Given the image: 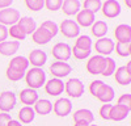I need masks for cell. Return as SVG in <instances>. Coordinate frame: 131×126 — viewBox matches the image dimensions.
<instances>
[{"label":"cell","mask_w":131,"mask_h":126,"mask_svg":"<svg viewBox=\"0 0 131 126\" xmlns=\"http://www.w3.org/2000/svg\"><path fill=\"white\" fill-rule=\"evenodd\" d=\"M104 81L102 80H93L92 83H91V86H89V92H91V94L92 96H97V93H98V91L101 89V87L104 86Z\"/></svg>","instance_id":"cell-40"},{"label":"cell","mask_w":131,"mask_h":126,"mask_svg":"<svg viewBox=\"0 0 131 126\" xmlns=\"http://www.w3.org/2000/svg\"><path fill=\"white\" fill-rule=\"evenodd\" d=\"M91 52H92V50H83V49H79L76 46H73V49H71V54H73V57L79 60L86 59L91 55Z\"/></svg>","instance_id":"cell-35"},{"label":"cell","mask_w":131,"mask_h":126,"mask_svg":"<svg viewBox=\"0 0 131 126\" xmlns=\"http://www.w3.org/2000/svg\"><path fill=\"white\" fill-rule=\"evenodd\" d=\"M115 70H117V67H115V60H114L113 58H110V57H106L101 75H102V76H112L113 74L115 72Z\"/></svg>","instance_id":"cell-29"},{"label":"cell","mask_w":131,"mask_h":126,"mask_svg":"<svg viewBox=\"0 0 131 126\" xmlns=\"http://www.w3.org/2000/svg\"><path fill=\"white\" fill-rule=\"evenodd\" d=\"M45 91L50 96H59L60 93L64 92V83L62 79L52 78L45 83Z\"/></svg>","instance_id":"cell-12"},{"label":"cell","mask_w":131,"mask_h":126,"mask_svg":"<svg viewBox=\"0 0 131 126\" xmlns=\"http://www.w3.org/2000/svg\"><path fill=\"white\" fill-rule=\"evenodd\" d=\"M73 121L75 122H86V123H92L94 121V116L92 113V110L89 109H79L73 113Z\"/></svg>","instance_id":"cell-24"},{"label":"cell","mask_w":131,"mask_h":126,"mask_svg":"<svg viewBox=\"0 0 131 126\" xmlns=\"http://www.w3.org/2000/svg\"><path fill=\"white\" fill-rule=\"evenodd\" d=\"M28 60H29V65H33L34 67L42 68V66H45L46 62H47V54L45 51L38 50V49L33 50V51H30Z\"/></svg>","instance_id":"cell-13"},{"label":"cell","mask_w":131,"mask_h":126,"mask_svg":"<svg viewBox=\"0 0 131 126\" xmlns=\"http://www.w3.org/2000/svg\"><path fill=\"white\" fill-rule=\"evenodd\" d=\"M20 42L18 41H3L0 42V54L4 57L15 55L18 51Z\"/></svg>","instance_id":"cell-18"},{"label":"cell","mask_w":131,"mask_h":126,"mask_svg":"<svg viewBox=\"0 0 131 126\" xmlns=\"http://www.w3.org/2000/svg\"><path fill=\"white\" fill-rule=\"evenodd\" d=\"M59 32L67 38H73V37H79L80 33V26L76 24V21L73 20H63L62 24L58 26Z\"/></svg>","instance_id":"cell-4"},{"label":"cell","mask_w":131,"mask_h":126,"mask_svg":"<svg viewBox=\"0 0 131 126\" xmlns=\"http://www.w3.org/2000/svg\"><path fill=\"white\" fill-rule=\"evenodd\" d=\"M117 104H118V105H123V107L130 108V107H131V94H130V93H123L122 96H119Z\"/></svg>","instance_id":"cell-41"},{"label":"cell","mask_w":131,"mask_h":126,"mask_svg":"<svg viewBox=\"0 0 131 126\" xmlns=\"http://www.w3.org/2000/svg\"><path fill=\"white\" fill-rule=\"evenodd\" d=\"M130 45L131 42H117L114 45V50L119 57H130Z\"/></svg>","instance_id":"cell-31"},{"label":"cell","mask_w":131,"mask_h":126,"mask_svg":"<svg viewBox=\"0 0 131 126\" xmlns=\"http://www.w3.org/2000/svg\"><path fill=\"white\" fill-rule=\"evenodd\" d=\"M16 94L12 91H5L0 93V110L3 113L10 112L16 107Z\"/></svg>","instance_id":"cell-7"},{"label":"cell","mask_w":131,"mask_h":126,"mask_svg":"<svg viewBox=\"0 0 131 126\" xmlns=\"http://www.w3.org/2000/svg\"><path fill=\"white\" fill-rule=\"evenodd\" d=\"M73 126H89V123H86V122H75Z\"/></svg>","instance_id":"cell-46"},{"label":"cell","mask_w":131,"mask_h":126,"mask_svg":"<svg viewBox=\"0 0 131 126\" xmlns=\"http://www.w3.org/2000/svg\"><path fill=\"white\" fill-rule=\"evenodd\" d=\"M114 96H115V94H114L113 87L109 86V84H104V86L101 87V89L98 91L96 99L98 101L104 102V104H109V102H112L114 100Z\"/></svg>","instance_id":"cell-19"},{"label":"cell","mask_w":131,"mask_h":126,"mask_svg":"<svg viewBox=\"0 0 131 126\" xmlns=\"http://www.w3.org/2000/svg\"><path fill=\"white\" fill-rule=\"evenodd\" d=\"M5 75L10 81H18L25 76V72H20V71H16V70H12V68H7Z\"/></svg>","instance_id":"cell-37"},{"label":"cell","mask_w":131,"mask_h":126,"mask_svg":"<svg viewBox=\"0 0 131 126\" xmlns=\"http://www.w3.org/2000/svg\"><path fill=\"white\" fill-rule=\"evenodd\" d=\"M62 4H63V0H45V7L49 10H52V12L60 9Z\"/></svg>","instance_id":"cell-39"},{"label":"cell","mask_w":131,"mask_h":126,"mask_svg":"<svg viewBox=\"0 0 131 126\" xmlns=\"http://www.w3.org/2000/svg\"><path fill=\"white\" fill-rule=\"evenodd\" d=\"M128 114H130V108L115 104L112 107V110H110V120L119 122V121H123L126 117H128Z\"/></svg>","instance_id":"cell-16"},{"label":"cell","mask_w":131,"mask_h":126,"mask_svg":"<svg viewBox=\"0 0 131 126\" xmlns=\"http://www.w3.org/2000/svg\"><path fill=\"white\" fill-rule=\"evenodd\" d=\"M12 121V117L8 113H0V126H8L9 122Z\"/></svg>","instance_id":"cell-42"},{"label":"cell","mask_w":131,"mask_h":126,"mask_svg":"<svg viewBox=\"0 0 131 126\" xmlns=\"http://www.w3.org/2000/svg\"><path fill=\"white\" fill-rule=\"evenodd\" d=\"M81 8V3L80 0H63V4H62V10L64 15L67 16H73V15H78L79 10Z\"/></svg>","instance_id":"cell-20"},{"label":"cell","mask_w":131,"mask_h":126,"mask_svg":"<svg viewBox=\"0 0 131 126\" xmlns=\"http://www.w3.org/2000/svg\"><path fill=\"white\" fill-rule=\"evenodd\" d=\"M52 110L58 117H66L72 110V102L70 99H66V97L58 99L52 105Z\"/></svg>","instance_id":"cell-9"},{"label":"cell","mask_w":131,"mask_h":126,"mask_svg":"<svg viewBox=\"0 0 131 126\" xmlns=\"http://www.w3.org/2000/svg\"><path fill=\"white\" fill-rule=\"evenodd\" d=\"M72 71V67L71 65H68L67 62H52L51 66H50V72L54 78L57 79H62V78H66L70 75V72Z\"/></svg>","instance_id":"cell-6"},{"label":"cell","mask_w":131,"mask_h":126,"mask_svg":"<svg viewBox=\"0 0 131 126\" xmlns=\"http://www.w3.org/2000/svg\"><path fill=\"white\" fill-rule=\"evenodd\" d=\"M114 76H115V81L121 86H130L131 83V72H128L125 66L122 67H118L114 72Z\"/></svg>","instance_id":"cell-25"},{"label":"cell","mask_w":131,"mask_h":126,"mask_svg":"<svg viewBox=\"0 0 131 126\" xmlns=\"http://www.w3.org/2000/svg\"><path fill=\"white\" fill-rule=\"evenodd\" d=\"M25 80L26 84L29 86V88L31 89H38L42 88L46 83V72L42 68L38 67H33L30 68L28 72H25Z\"/></svg>","instance_id":"cell-1"},{"label":"cell","mask_w":131,"mask_h":126,"mask_svg":"<svg viewBox=\"0 0 131 126\" xmlns=\"http://www.w3.org/2000/svg\"><path fill=\"white\" fill-rule=\"evenodd\" d=\"M17 25L25 32V34L29 36V34H33L34 30L37 29V24L34 18H31L29 16H25V17H20V20L17 21Z\"/></svg>","instance_id":"cell-21"},{"label":"cell","mask_w":131,"mask_h":126,"mask_svg":"<svg viewBox=\"0 0 131 126\" xmlns=\"http://www.w3.org/2000/svg\"><path fill=\"white\" fill-rule=\"evenodd\" d=\"M18 97H20L21 102L25 104V107H31V105H34L37 102L38 93H37V91L31 89V88H26L18 93Z\"/></svg>","instance_id":"cell-15"},{"label":"cell","mask_w":131,"mask_h":126,"mask_svg":"<svg viewBox=\"0 0 131 126\" xmlns=\"http://www.w3.org/2000/svg\"><path fill=\"white\" fill-rule=\"evenodd\" d=\"M36 118V112L31 107H24L18 110V120L21 123H30Z\"/></svg>","instance_id":"cell-27"},{"label":"cell","mask_w":131,"mask_h":126,"mask_svg":"<svg viewBox=\"0 0 131 126\" xmlns=\"http://www.w3.org/2000/svg\"><path fill=\"white\" fill-rule=\"evenodd\" d=\"M101 5H102L101 0H84V9L91 10L94 15L101 9Z\"/></svg>","instance_id":"cell-34"},{"label":"cell","mask_w":131,"mask_h":126,"mask_svg":"<svg viewBox=\"0 0 131 126\" xmlns=\"http://www.w3.org/2000/svg\"><path fill=\"white\" fill-rule=\"evenodd\" d=\"M92 34L97 38H102L106 33H107V24L102 20H98V21H94L92 24Z\"/></svg>","instance_id":"cell-28"},{"label":"cell","mask_w":131,"mask_h":126,"mask_svg":"<svg viewBox=\"0 0 131 126\" xmlns=\"http://www.w3.org/2000/svg\"><path fill=\"white\" fill-rule=\"evenodd\" d=\"M89 126H98V125H89Z\"/></svg>","instance_id":"cell-48"},{"label":"cell","mask_w":131,"mask_h":126,"mask_svg":"<svg viewBox=\"0 0 131 126\" xmlns=\"http://www.w3.org/2000/svg\"><path fill=\"white\" fill-rule=\"evenodd\" d=\"M114 41H112L110 38H98L94 42V50L98 52V55H110L114 51Z\"/></svg>","instance_id":"cell-10"},{"label":"cell","mask_w":131,"mask_h":126,"mask_svg":"<svg viewBox=\"0 0 131 126\" xmlns=\"http://www.w3.org/2000/svg\"><path fill=\"white\" fill-rule=\"evenodd\" d=\"M8 36H10L15 41H24L25 38H26V34H25V32L21 29L17 24H15V25H12L9 29H8Z\"/></svg>","instance_id":"cell-30"},{"label":"cell","mask_w":131,"mask_h":126,"mask_svg":"<svg viewBox=\"0 0 131 126\" xmlns=\"http://www.w3.org/2000/svg\"><path fill=\"white\" fill-rule=\"evenodd\" d=\"M31 38L38 45H46V44H49V42L51 41V36L41 26L34 30V33L31 34Z\"/></svg>","instance_id":"cell-26"},{"label":"cell","mask_w":131,"mask_h":126,"mask_svg":"<svg viewBox=\"0 0 131 126\" xmlns=\"http://www.w3.org/2000/svg\"><path fill=\"white\" fill-rule=\"evenodd\" d=\"M104 63H105V57H102V55L91 57L89 60L86 62V71L92 74V75H101Z\"/></svg>","instance_id":"cell-11"},{"label":"cell","mask_w":131,"mask_h":126,"mask_svg":"<svg viewBox=\"0 0 131 126\" xmlns=\"http://www.w3.org/2000/svg\"><path fill=\"white\" fill-rule=\"evenodd\" d=\"M34 112L37 114H41V116H47L49 113H51L52 110V102L47 99H38L37 102L34 104Z\"/></svg>","instance_id":"cell-22"},{"label":"cell","mask_w":131,"mask_h":126,"mask_svg":"<svg viewBox=\"0 0 131 126\" xmlns=\"http://www.w3.org/2000/svg\"><path fill=\"white\" fill-rule=\"evenodd\" d=\"M7 38H8V28L0 24V42L7 41Z\"/></svg>","instance_id":"cell-43"},{"label":"cell","mask_w":131,"mask_h":126,"mask_svg":"<svg viewBox=\"0 0 131 126\" xmlns=\"http://www.w3.org/2000/svg\"><path fill=\"white\" fill-rule=\"evenodd\" d=\"M25 4L28 9L37 12V10H41L45 7V0H25Z\"/></svg>","instance_id":"cell-36"},{"label":"cell","mask_w":131,"mask_h":126,"mask_svg":"<svg viewBox=\"0 0 131 126\" xmlns=\"http://www.w3.org/2000/svg\"><path fill=\"white\" fill-rule=\"evenodd\" d=\"M92 45H93V42L89 36H79L75 44L76 47L83 49V50H92Z\"/></svg>","instance_id":"cell-32"},{"label":"cell","mask_w":131,"mask_h":126,"mask_svg":"<svg viewBox=\"0 0 131 126\" xmlns=\"http://www.w3.org/2000/svg\"><path fill=\"white\" fill-rule=\"evenodd\" d=\"M114 37L118 42H130L131 41V26L127 24H119L114 30Z\"/></svg>","instance_id":"cell-17"},{"label":"cell","mask_w":131,"mask_h":126,"mask_svg":"<svg viewBox=\"0 0 131 126\" xmlns=\"http://www.w3.org/2000/svg\"><path fill=\"white\" fill-rule=\"evenodd\" d=\"M41 28H43L47 33L51 36V38L52 37H55L57 34H58V32H59V28H58V25L54 23V21H43V23L41 24Z\"/></svg>","instance_id":"cell-33"},{"label":"cell","mask_w":131,"mask_h":126,"mask_svg":"<svg viewBox=\"0 0 131 126\" xmlns=\"http://www.w3.org/2000/svg\"><path fill=\"white\" fill-rule=\"evenodd\" d=\"M93 23H94V13L91 12V10L80 9L79 13L76 15V24L79 26L88 28V26H92Z\"/></svg>","instance_id":"cell-14"},{"label":"cell","mask_w":131,"mask_h":126,"mask_svg":"<svg viewBox=\"0 0 131 126\" xmlns=\"http://www.w3.org/2000/svg\"><path fill=\"white\" fill-rule=\"evenodd\" d=\"M12 3H13V0H0V9L9 8Z\"/></svg>","instance_id":"cell-44"},{"label":"cell","mask_w":131,"mask_h":126,"mask_svg":"<svg viewBox=\"0 0 131 126\" xmlns=\"http://www.w3.org/2000/svg\"><path fill=\"white\" fill-rule=\"evenodd\" d=\"M64 91L66 93L68 94L70 97L73 99H79L84 94L85 87H84V83L78 79V78H71L67 80V83H64Z\"/></svg>","instance_id":"cell-2"},{"label":"cell","mask_w":131,"mask_h":126,"mask_svg":"<svg viewBox=\"0 0 131 126\" xmlns=\"http://www.w3.org/2000/svg\"><path fill=\"white\" fill-rule=\"evenodd\" d=\"M8 126H23V125H21V122H20V121L12 120V121L9 122V125H8Z\"/></svg>","instance_id":"cell-45"},{"label":"cell","mask_w":131,"mask_h":126,"mask_svg":"<svg viewBox=\"0 0 131 126\" xmlns=\"http://www.w3.org/2000/svg\"><path fill=\"white\" fill-rule=\"evenodd\" d=\"M125 3H126L127 8H131V0H125Z\"/></svg>","instance_id":"cell-47"},{"label":"cell","mask_w":131,"mask_h":126,"mask_svg":"<svg viewBox=\"0 0 131 126\" xmlns=\"http://www.w3.org/2000/svg\"><path fill=\"white\" fill-rule=\"evenodd\" d=\"M113 104H104L100 108V117L104 121H110V110H112Z\"/></svg>","instance_id":"cell-38"},{"label":"cell","mask_w":131,"mask_h":126,"mask_svg":"<svg viewBox=\"0 0 131 126\" xmlns=\"http://www.w3.org/2000/svg\"><path fill=\"white\" fill-rule=\"evenodd\" d=\"M52 57L59 62H67L72 54H71V46L66 42H58V44L52 47Z\"/></svg>","instance_id":"cell-5"},{"label":"cell","mask_w":131,"mask_h":126,"mask_svg":"<svg viewBox=\"0 0 131 126\" xmlns=\"http://www.w3.org/2000/svg\"><path fill=\"white\" fill-rule=\"evenodd\" d=\"M20 20V12L17 9L13 8H4V9H0V24L7 26H12L15 24H17V21Z\"/></svg>","instance_id":"cell-3"},{"label":"cell","mask_w":131,"mask_h":126,"mask_svg":"<svg viewBox=\"0 0 131 126\" xmlns=\"http://www.w3.org/2000/svg\"><path fill=\"white\" fill-rule=\"evenodd\" d=\"M29 67V60L28 58L25 57H15L13 59H10L9 65H8V68H12V70H16V71H20V72H26Z\"/></svg>","instance_id":"cell-23"},{"label":"cell","mask_w":131,"mask_h":126,"mask_svg":"<svg viewBox=\"0 0 131 126\" xmlns=\"http://www.w3.org/2000/svg\"><path fill=\"white\" fill-rule=\"evenodd\" d=\"M102 15L107 18H115L117 16L121 15V4L117 0H106L101 5Z\"/></svg>","instance_id":"cell-8"}]
</instances>
